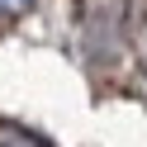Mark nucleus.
I'll return each mask as SVG.
<instances>
[{
  "mask_svg": "<svg viewBox=\"0 0 147 147\" xmlns=\"http://www.w3.org/2000/svg\"><path fill=\"white\" fill-rule=\"evenodd\" d=\"M33 0H0V19H10V14H24Z\"/></svg>",
  "mask_w": 147,
  "mask_h": 147,
  "instance_id": "nucleus-1",
  "label": "nucleus"
}]
</instances>
